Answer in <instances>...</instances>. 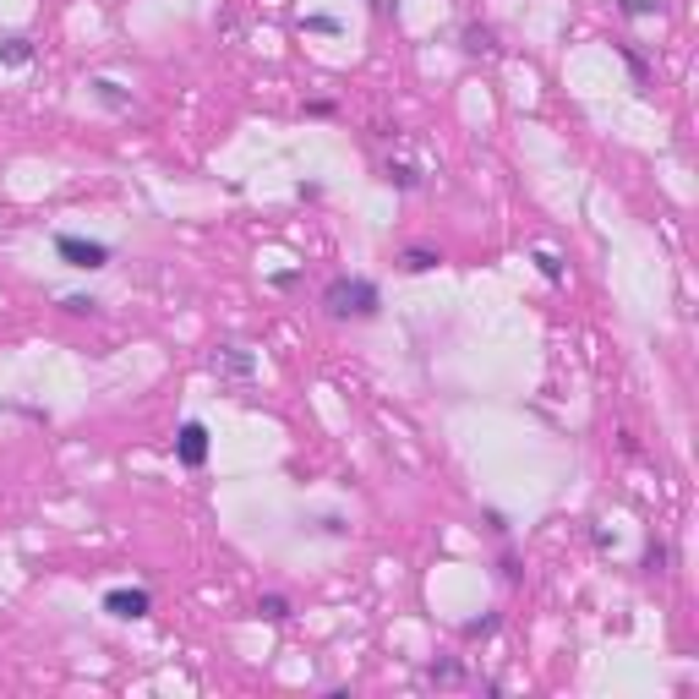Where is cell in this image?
<instances>
[{
	"instance_id": "cell-23",
	"label": "cell",
	"mask_w": 699,
	"mask_h": 699,
	"mask_svg": "<svg viewBox=\"0 0 699 699\" xmlns=\"http://www.w3.org/2000/svg\"><path fill=\"white\" fill-rule=\"evenodd\" d=\"M301 284V273L295 268H284V273H273V290H295Z\"/></svg>"
},
{
	"instance_id": "cell-11",
	"label": "cell",
	"mask_w": 699,
	"mask_h": 699,
	"mask_svg": "<svg viewBox=\"0 0 699 699\" xmlns=\"http://www.w3.org/2000/svg\"><path fill=\"white\" fill-rule=\"evenodd\" d=\"M427 678H432L437 689H459V684H465V667H459L454 656H437V662H427Z\"/></svg>"
},
{
	"instance_id": "cell-8",
	"label": "cell",
	"mask_w": 699,
	"mask_h": 699,
	"mask_svg": "<svg viewBox=\"0 0 699 699\" xmlns=\"http://www.w3.org/2000/svg\"><path fill=\"white\" fill-rule=\"evenodd\" d=\"M437 262H443L437 246H405V252H399V273H432Z\"/></svg>"
},
{
	"instance_id": "cell-21",
	"label": "cell",
	"mask_w": 699,
	"mask_h": 699,
	"mask_svg": "<svg viewBox=\"0 0 699 699\" xmlns=\"http://www.w3.org/2000/svg\"><path fill=\"white\" fill-rule=\"evenodd\" d=\"M481 519H487V530H492V536H509V530H514V525H509V514H503V509H487V514H481Z\"/></svg>"
},
{
	"instance_id": "cell-6",
	"label": "cell",
	"mask_w": 699,
	"mask_h": 699,
	"mask_svg": "<svg viewBox=\"0 0 699 699\" xmlns=\"http://www.w3.org/2000/svg\"><path fill=\"white\" fill-rule=\"evenodd\" d=\"M33 55H38V44L27 33H0V66L22 71V66H33Z\"/></svg>"
},
{
	"instance_id": "cell-13",
	"label": "cell",
	"mask_w": 699,
	"mask_h": 699,
	"mask_svg": "<svg viewBox=\"0 0 699 699\" xmlns=\"http://www.w3.org/2000/svg\"><path fill=\"white\" fill-rule=\"evenodd\" d=\"M530 262H536V273H541L547 284H563V257H558V252L536 246V252H530Z\"/></svg>"
},
{
	"instance_id": "cell-24",
	"label": "cell",
	"mask_w": 699,
	"mask_h": 699,
	"mask_svg": "<svg viewBox=\"0 0 699 699\" xmlns=\"http://www.w3.org/2000/svg\"><path fill=\"white\" fill-rule=\"evenodd\" d=\"M372 11H383V16H388V11H399V0H372Z\"/></svg>"
},
{
	"instance_id": "cell-1",
	"label": "cell",
	"mask_w": 699,
	"mask_h": 699,
	"mask_svg": "<svg viewBox=\"0 0 699 699\" xmlns=\"http://www.w3.org/2000/svg\"><path fill=\"white\" fill-rule=\"evenodd\" d=\"M323 312H328L334 323H372V317L383 312V290H377V279H366V273H334V279L323 284Z\"/></svg>"
},
{
	"instance_id": "cell-19",
	"label": "cell",
	"mask_w": 699,
	"mask_h": 699,
	"mask_svg": "<svg viewBox=\"0 0 699 699\" xmlns=\"http://www.w3.org/2000/svg\"><path fill=\"white\" fill-rule=\"evenodd\" d=\"M623 16H662V0H618Z\"/></svg>"
},
{
	"instance_id": "cell-22",
	"label": "cell",
	"mask_w": 699,
	"mask_h": 699,
	"mask_svg": "<svg viewBox=\"0 0 699 699\" xmlns=\"http://www.w3.org/2000/svg\"><path fill=\"white\" fill-rule=\"evenodd\" d=\"M317 530H323V536H334V541H339V536H350V525H344L339 514H323V519H317Z\"/></svg>"
},
{
	"instance_id": "cell-9",
	"label": "cell",
	"mask_w": 699,
	"mask_h": 699,
	"mask_svg": "<svg viewBox=\"0 0 699 699\" xmlns=\"http://www.w3.org/2000/svg\"><path fill=\"white\" fill-rule=\"evenodd\" d=\"M459 38H465V55H498V49H503V44H498V33H492L487 22H470Z\"/></svg>"
},
{
	"instance_id": "cell-5",
	"label": "cell",
	"mask_w": 699,
	"mask_h": 699,
	"mask_svg": "<svg viewBox=\"0 0 699 699\" xmlns=\"http://www.w3.org/2000/svg\"><path fill=\"white\" fill-rule=\"evenodd\" d=\"M213 372L230 377V383H252V377H257V361H252V350H241V344H219Z\"/></svg>"
},
{
	"instance_id": "cell-12",
	"label": "cell",
	"mask_w": 699,
	"mask_h": 699,
	"mask_svg": "<svg viewBox=\"0 0 699 699\" xmlns=\"http://www.w3.org/2000/svg\"><path fill=\"white\" fill-rule=\"evenodd\" d=\"M383 180H388L394 191H416V186H421V170H416V164H383Z\"/></svg>"
},
{
	"instance_id": "cell-4",
	"label": "cell",
	"mask_w": 699,
	"mask_h": 699,
	"mask_svg": "<svg viewBox=\"0 0 699 699\" xmlns=\"http://www.w3.org/2000/svg\"><path fill=\"white\" fill-rule=\"evenodd\" d=\"M208 454H213L208 427H202V421H180V432H175V459H180L186 470H202V465H208Z\"/></svg>"
},
{
	"instance_id": "cell-18",
	"label": "cell",
	"mask_w": 699,
	"mask_h": 699,
	"mask_svg": "<svg viewBox=\"0 0 699 699\" xmlns=\"http://www.w3.org/2000/svg\"><path fill=\"white\" fill-rule=\"evenodd\" d=\"M60 312H71V317H98V301H93V295H66Z\"/></svg>"
},
{
	"instance_id": "cell-7",
	"label": "cell",
	"mask_w": 699,
	"mask_h": 699,
	"mask_svg": "<svg viewBox=\"0 0 699 699\" xmlns=\"http://www.w3.org/2000/svg\"><path fill=\"white\" fill-rule=\"evenodd\" d=\"M87 87H93V98H98V104H104V109H120V115H126V109H131V93H126V87H120V82H115V77H93V82H87Z\"/></svg>"
},
{
	"instance_id": "cell-2",
	"label": "cell",
	"mask_w": 699,
	"mask_h": 699,
	"mask_svg": "<svg viewBox=\"0 0 699 699\" xmlns=\"http://www.w3.org/2000/svg\"><path fill=\"white\" fill-rule=\"evenodd\" d=\"M55 257L66 262V268H82V273H98V268H109V246L104 241H93V235H71V230H60L55 235Z\"/></svg>"
},
{
	"instance_id": "cell-17",
	"label": "cell",
	"mask_w": 699,
	"mask_h": 699,
	"mask_svg": "<svg viewBox=\"0 0 699 699\" xmlns=\"http://www.w3.org/2000/svg\"><path fill=\"white\" fill-rule=\"evenodd\" d=\"M301 27H306V33H323V38H334V33H339V16H328V11H312Z\"/></svg>"
},
{
	"instance_id": "cell-10",
	"label": "cell",
	"mask_w": 699,
	"mask_h": 699,
	"mask_svg": "<svg viewBox=\"0 0 699 699\" xmlns=\"http://www.w3.org/2000/svg\"><path fill=\"white\" fill-rule=\"evenodd\" d=\"M257 618H262V623H290V618H295V601L279 596V591H268V596H257Z\"/></svg>"
},
{
	"instance_id": "cell-16",
	"label": "cell",
	"mask_w": 699,
	"mask_h": 699,
	"mask_svg": "<svg viewBox=\"0 0 699 699\" xmlns=\"http://www.w3.org/2000/svg\"><path fill=\"white\" fill-rule=\"evenodd\" d=\"M498 629H503V618H498V612H487V618H470V623H465V640H492Z\"/></svg>"
},
{
	"instance_id": "cell-3",
	"label": "cell",
	"mask_w": 699,
	"mask_h": 699,
	"mask_svg": "<svg viewBox=\"0 0 699 699\" xmlns=\"http://www.w3.org/2000/svg\"><path fill=\"white\" fill-rule=\"evenodd\" d=\"M109 618H120V623H142L148 612H153V591H142V585H115V591H104V601H98Z\"/></svg>"
},
{
	"instance_id": "cell-20",
	"label": "cell",
	"mask_w": 699,
	"mask_h": 699,
	"mask_svg": "<svg viewBox=\"0 0 699 699\" xmlns=\"http://www.w3.org/2000/svg\"><path fill=\"white\" fill-rule=\"evenodd\" d=\"M498 574H503V580H509V585H514V580H519V574H525V569H519V558H514V552H509V547H503V552H498Z\"/></svg>"
},
{
	"instance_id": "cell-14",
	"label": "cell",
	"mask_w": 699,
	"mask_h": 699,
	"mask_svg": "<svg viewBox=\"0 0 699 699\" xmlns=\"http://www.w3.org/2000/svg\"><path fill=\"white\" fill-rule=\"evenodd\" d=\"M667 563H673V547H667V541H651V547H645V563H640V569H645L651 580H662V574H667Z\"/></svg>"
},
{
	"instance_id": "cell-15",
	"label": "cell",
	"mask_w": 699,
	"mask_h": 699,
	"mask_svg": "<svg viewBox=\"0 0 699 699\" xmlns=\"http://www.w3.org/2000/svg\"><path fill=\"white\" fill-rule=\"evenodd\" d=\"M618 55H623V60H629V71H634V82H640V87H645V82H651V60H645V55H640V49H634V44H618Z\"/></svg>"
}]
</instances>
